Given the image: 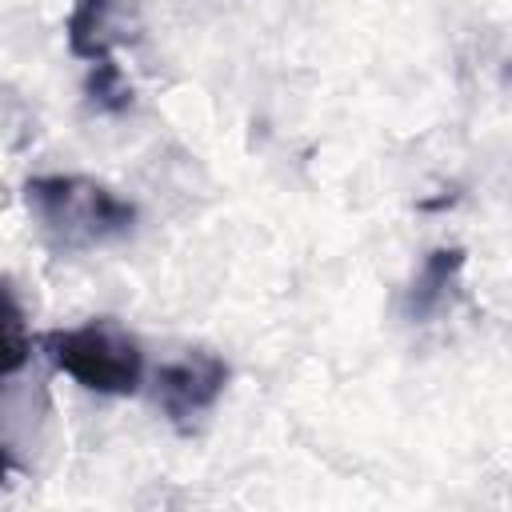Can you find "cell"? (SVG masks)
Here are the masks:
<instances>
[{
	"mask_svg": "<svg viewBox=\"0 0 512 512\" xmlns=\"http://www.w3.org/2000/svg\"><path fill=\"white\" fill-rule=\"evenodd\" d=\"M24 204L56 252L100 248L136 224V208L88 176H32Z\"/></svg>",
	"mask_w": 512,
	"mask_h": 512,
	"instance_id": "obj_1",
	"label": "cell"
},
{
	"mask_svg": "<svg viewBox=\"0 0 512 512\" xmlns=\"http://www.w3.org/2000/svg\"><path fill=\"white\" fill-rule=\"evenodd\" d=\"M48 360L68 372L80 388L100 392V396H132L140 388V348L136 340L116 328L112 320H96L84 328H60L40 336Z\"/></svg>",
	"mask_w": 512,
	"mask_h": 512,
	"instance_id": "obj_2",
	"label": "cell"
},
{
	"mask_svg": "<svg viewBox=\"0 0 512 512\" xmlns=\"http://www.w3.org/2000/svg\"><path fill=\"white\" fill-rule=\"evenodd\" d=\"M228 384V364L216 352H184L156 372V400L160 412L176 432H196V424L216 408Z\"/></svg>",
	"mask_w": 512,
	"mask_h": 512,
	"instance_id": "obj_3",
	"label": "cell"
},
{
	"mask_svg": "<svg viewBox=\"0 0 512 512\" xmlns=\"http://www.w3.org/2000/svg\"><path fill=\"white\" fill-rule=\"evenodd\" d=\"M68 48L72 56L100 64V60H116L112 48L124 40H136L140 20L132 12L128 0H76L68 12Z\"/></svg>",
	"mask_w": 512,
	"mask_h": 512,
	"instance_id": "obj_4",
	"label": "cell"
},
{
	"mask_svg": "<svg viewBox=\"0 0 512 512\" xmlns=\"http://www.w3.org/2000/svg\"><path fill=\"white\" fill-rule=\"evenodd\" d=\"M464 260H468L464 248H432L424 256V264L412 276L408 300H404V308H408L412 320H428L432 312H440V304L456 288V276L464 272Z\"/></svg>",
	"mask_w": 512,
	"mask_h": 512,
	"instance_id": "obj_5",
	"label": "cell"
},
{
	"mask_svg": "<svg viewBox=\"0 0 512 512\" xmlns=\"http://www.w3.org/2000/svg\"><path fill=\"white\" fill-rule=\"evenodd\" d=\"M28 352H32V336H28L24 312L12 300V292L0 284V376L20 372L28 364Z\"/></svg>",
	"mask_w": 512,
	"mask_h": 512,
	"instance_id": "obj_6",
	"label": "cell"
},
{
	"mask_svg": "<svg viewBox=\"0 0 512 512\" xmlns=\"http://www.w3.org/2000/svg\"><path fill=\"white\" fill-rule=\"evenodd\" d=\"M84 92H88L92 104L104 108V112H124V108L132 104V84L124 80V72H120L116 60L92 64V72H88V80H84Z\"/></svg>",
	"mask_w": 512,
	"mask_h": 512,
	"instance_id": "obj_7",
	"label": "cell"
},
{
	"mask_svg": "<svg viewBox=\"0 0 512 512\" xmlns=\"http://www.w3.org/2000/svg\"><path fill=\"white\" fill-rule=\"evenodd\" d=\"M12 468H16V464H12V452H8L4 444H0V484H4L8 476H12Z\"/></svg>",
	"mask_w": 512,
	"mask_h": 512,
	"instance_id": "obj_8",
	"label": "cell"
}]
</instances>
